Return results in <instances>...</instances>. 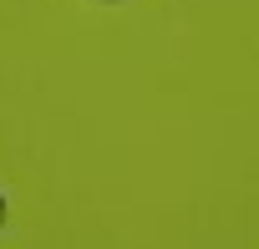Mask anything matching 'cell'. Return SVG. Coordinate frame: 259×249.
Returning a JSON list of instances; mask_svg holds the SVG:
<instances>
[{"instance_id": "6da1fadb", "label": "cell", "mask_w": 259, "mask_h": 249, "mask_svg": "<svg viewBox=\"0 0 259 249\" xmlns=\"http://www.w3.org/2000/svg\"><path fill=\"white\" fill-rule=\"evenodd\" d=\"M6 214H11V209H6V193H0V229H6Z\"/></svg>"}, {"instance_id": "7a4b0ae2", "label": "cell", "mask_w": 259, "mask_h": 249, "mask_svg": "<svg viewBox=\"0 0 259 249\" xmlns=\"http://www.w3.org/2000/svg\"><path fill=\"white\" fill-rule=\"evenodd\" d=\"M102 6H122V0H102Z\"/></svg>"}]
</instances>
